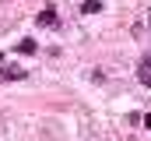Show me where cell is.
<instances>
[{
  "label": "cell",
  "mask_w": 151,
  "mask_h": 141,
  "mask_svg": "<svg viewBox=\"0 0 151 141\" xmlns=\"http://www.w3.org/2000/svg\"><path fill=\"white\" fill-rule=\"evenodd\" d=\"M35 21L42 25V28H56V25H60V18H56V7H42V11L35 14Z\"/></svg>",
  "instance_id": "1"
},
{
  "label": "cell",
  "mask_w": 151,
  "mask_h": 141,
  "mask_svg": "<svg viewBox=\"0 0 151 141\" xmlns=\"http://www.w3.org/2000/svg\"><path fill=\"white\" fill-rule=\"evenodd\" d=\"M25 70L21 67H0V81H21Z\"/></svg>",
  "instance_id": "2"
},
{
  "label": "cell",
  "mask_w": 151,
  "mask_h": 141,
  "mask_svg": "<svg viewBox=\"0 0 151 141\" xmlns=\"http://www.w3.org/2000/svg\"><path fill=\"white\" fill-rule=\"evenodd\" d=\"M39 46L35 42H32V39H21V42H18V53H35Z\"/></svg>",
  "instance_id": "3"
},
{
  "label": "cell",
  "mask_w": 151,
  "mask_h": 141,
  "mask_svg": "<svg viewBox=\"0 0 151 141\" xmlns=\"http://www.w3.org/2000/svg\"><path fill=\"white\" fill-rule=\"evenodd\" d=\"M137 74H151V53L141 57V70H137Z\"/></svg>",
  "instance_id": "4"
},
{
  "label": "cell",
  "mask_w": 151,
  "mask_h": 141,
  "mask_svg": "<svg viewBox=\"0 0 151 141\" xmlns=\"http://www.w3.org/2000/svg\"><path fill=\"white\" fill-rule=\"evenodd\" d=\"M99 11H102V4H99V0H95V4H84V7H81V14H99Z\"/></svg>",
  "instance_id": "5"
},
{
  "label": "cell",
  "mask_w": 151,
  "mask_h": 141,
  "mask_svg": "<svg viewBox=\"0 0 151 141\" xmlns=\"http://www.w3.org/2000/svg\"><path fill=\"white\" fill-rule=\"evenodd\" d=\"M148 32H151V11H148Z\"/></svg>",
  "instance_id": "6"
}]
</instances>
